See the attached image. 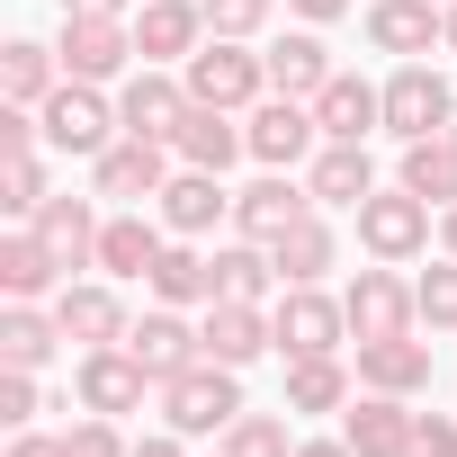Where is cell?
Returning <instances> with one entry per match:
<instances>
[{
	"mask_svg": "<svg viewBox=\"0 0 457 457\" xmlns=\"http://www.w3.org/2000/svg\"><path fill=\"white\" fill-rule=\"evenodd\" d=\"M162 421H170L179 439H224V430L243 421V386H234V368H215V359L179 368V377L162 386Z\"/></svg>",
	"mask_w": 457,
	"mask_h": 457,
	"instance_id": "6da1fadb",
	"label": "cell"
},
{
	"mask_svg": "<svg viewBox=\"0 0 457 457\" xmlns=\"http://www.w3.org/2000/svg\"><path fill=\"white\" fill-rule=\"evenodd\" d=\"M179 81H188V99H206V108H261V90H270V63L261 54H243V37H206L188 63H179Z\"/></svg>",
	"mask_w": 457,
	"mask_h": 457,
	"instance_id": "7a4b0ae2",
	"label": "cell"
},
{
	"mask_svg": "<svg viewBox=\"0 0 457 457\" xmlns=\"http://www.w3.org/2000/svg\"><path fill=\"white\" fill-rule=\"evenodd\" d=\"M37 126H46V144H54V153H90V162L126 135V126H117V108L99 99V81H63V90L37 108Z\"/></svg>",
	"mask_w": 457,
	"mask_h": 457,
	"instance_id": "3957f363",
	"label": "cell"
},
{
	"mask_svg": "<svg viewBox=\"0 0 457 457\" xmlns=\"http://www.w3.org/2000/svg\"><path fill=\"white\" fill-rule=\"evenodd\" d=\"M270 332H278V350H287V359H323V350H341L350 305H341V296H323V287H278Z\"/></svg>",
	"mask_w": 457,
	"mask_h": 457,
	"instance_id": "277c9868",
	"label": "cell"
},
{
	"mask_svg": "<svg viewBox=\"0 0 457 457\" xmlns=\"http://www.w3.org/2000/svg\"><path fill=\"white\" fill-rule=\"evenodd\" d=\"M350 215H359V243H368L377 261H412V252L430 243V197H412L403 179L377 188V197H359Z\"/></svg>",
	"mask_w": 457,
	"mask_h": 457,
	"instance_id": "5b68a950",
	"label": "cell"
},
{
	"mask_svg": "<svg viewBox=\"0 0 457 457\" xmlns=\"http://www.w3.org/2000/svg\"><path fill=\"white\" fill-rule=\"evenodd\" d=\"M386 126H395L403 144H421V135H448V126H457V90H448V72H430V63H403V72L386 81Z\"/></svg>",
	"mask_w": 457,
	"mask_h": 457,
	"instance_id": "8992f818",
	"label": "cell"
},
{
	"mask_svg": "<svg viewBox=\"0 0 457 457\" xmlns=\"http://www.w3.org/2000/svg\"><path fill=\"white\" fill-rule=\"evenodd\" d=\"M90 179H99V197H117V206H153V197L170 188V144H153V135H117V144L90 162Z\"/></svg>",
	"mask_w": 457,
	"mask_h": 457,
	"instance_id": "52a82bcc",
	"label": "cell"
},
{
	"mask_svg": "<svg viewBox=\"0 0 457 457\" xmlns=\"http://www.w3.org/2000/svg\"><path fill=\"white\" fill-rule=\"evenodd\" d=\"M63 81H117L135 63V19H63Z\"/></svg>",
	"mask_w": 457,
	"mask_h": 457,
	"instance_id": "ba28073f",
	"label": "cell"
},
{
	"mask_svg": "<svg viewBox=\"0 0 457 457\" xmlns=\"http://www.w3.org/2000/svg\"><path fill=\"white\" fill-rule=\"evenodd\" d=\"M243 135H252V162L296 170V162L314 153V135H323V126H314V99H278V90H270V99L243 117Z\"/></svg>",
	"mask_w": 457,
	"mask_h": 457,
	"instance_id": "9c48e42d",
	"label": "cell"
},
{
	"mask_svg": "<svg viewBox=\"0 0 457 457\" xmlns=\"http://www.w3.org/2000/svg\"><path fill=\"white\" fill-rule=\"evenodd\" d=\"M341 305H350V332H359V341H395V332L421 323V296H412L395 270H359Z\"/></svg>",
	"mask_w": 457,
	"mask_h": 457,
	"instance_id": "30bf717a",
	"label": "cell"
},
{
	"mask_svg": "<svg viewBox=\"0 0 457 457\" xmlns=\"http://www.w3.org/2000/svg\"><path fill=\"white\" fill-rule=\"evenodd\" d=\"M197 341H206V359L215 368H252L278 332H270V305H243V296H215L206 305V323H197Z\"/></svg>",
	"mask_w": 457,
	"mask_h": 457,
	"instance_id": "8fae6325",
	"label": "cell"
},
{
	"mask_svg": "<svg viewBox=\"0 0 457 457\" xmlns=\"http://www.w3.org/2000/svg\"><path fill=\"white\" fill-rule=\"evenodd\" d=\"M170 153H179L188 170H224L234 153H252V135H243V117H234V108L188 99V108H179V126H170Z\"/></svg>",
	"mask_w": 457,
	"mask_h": 457,
	"instance_id": "7c38bea8",
	"label": "cell"
},
{
	"mask_svg": "<svg viewBox=\"0 0 457 457\" xmlns=\"http://www.w3.org/2000/svg\"><path fill=\"white\" fill-rule=\"evenodd\" d=\"M206 37H215V28H206L197 0H144V10H135V54H144V63H188Z\"/></svg>",
	"mask_w": 457,
	"mask_h": 457,
	"instance_id": "4fadbf2b",
	"label": "cell"
},
{
	"mask_svg": "<svg viewBox=\"0 0 457 457\" xmlns=\"http://www.w3.org/2000/svg\"><path fill=\"white\" fill-rule=\"evenodd\" d=\"M72 386H81V412H135L153 377H144V359L126 341H108V350H81V377Z\"/></svg>",
	"mask_w": 457,
	"mask_h": 457,
	"instance_id": "5bb4252c",
	"label": "cell"
},
{
	"mask_svg": "<svg viewBox=\"0 0 457 457\" xmlns=\"http://www.w3.org/2000/svg\"><path fill=\"white\" fill-rule=\"evenodd\" d=\"M314 215V188H296V179H252L243 197H234V224H243V243H278V234H296V224Z\"/></svg>",
	"mask_w": 457,
	"mask_h": 457,
	"instance_id": "9a60e30c",
	"label": "cell"
},
{
	"mask_svg": "<svg viewBox=\"0 0 457 457\" xmlns=\"http://www.w3.org/2000/svg\"><path fill=\"white\" fill-rule=\"evenodd\" d=\"M179 108H188V81H170L162 63H144V72L117 90V126H126V135H153V144H170Z\"/></svg>",
	"mask_w": 457,
	"mask_h": 457,
	"instance_id": "2e32d148",
	"label": "cell"
},
{
	"mask_svg": "<svg viewBox=\"0 0 457 457\" xmlns=\"http://www.w3.org/2000/svg\"><path fill=\"white\" fill-rule=\"evenodd\" d=\"M314 126L323 144H368V126H386V90H368L359 72H332L314 90Z\"/></svg>",
	"mask_w": 457,
	"mask_h": 457,
	"instance_id": "e0dca14e",
	"label": "cell"
},
{
	"mask_svg": "<svg viewBox=\"0 0 457 457\" xmlns=\"http://www.w3.org/2000/svg\"><path fill=\"white\" fill-rule=\"evenodd\" d=\"M126 350L144 359V377H153V386H170L179 368H197V359H206V341H197V323H179V305L144 314V323L126 332Z\"/></svg>",
	"mask_w": 457,
	"mask_h": 457,
	"instance_id": "ac0fdd59",
	"label": "cell"
},
{
	"mask_svg": "<svg viewBox=\"0 0 457 457\" xmlns=\"http://www.w3.org/2000/svg\"><path fill=\"white\" fill-rule=\"evenodd\" d=\"M153 206H162V234H179V243L215 234V215H234V197H224V170H179Z\"/></svg>",
	"mask_w": 457,
	"mask_h": 457,
	"instance_id": "d6986e66",
	"label": "cell"
},
{
	"mask_svg": "<svg viewBox=\"0 0 457 457\" xmlns=\"http://www.w3.org/2000/svg\"><path fill=\"white\" fill-rule=\"evenodd\" d=\"M368 46L377 54H430V46H448V10L439 0H377L368 10Z\"/></svg>",
	"mask_w": 457,
	"mask_h": 457,
	"instance_id": "ffe728a7",
	"label": "cell"
},
{
	"mask_svg": "<svg viewBox=\"0 0 457 457\" xmlns=\"http://www.w3.org/2000/svg\"><path fill=\"white\" fill-rule=\"evenodd\" d=\"M359 386H368V395H421V386H430V341H412V332L359 341Z\"/></svg>",
	"mask_w": 457,
	"mask_h": 457,
	"instance_id": "44dd1931",
	"label": "cell"
},
{
	"mask_svg": "<svg viewBox=\"0 0 457 457\" xmlns=\"http://www.w3.org/2000/svg\"><path fill=\"white\" fill-rule=\"evenodd\" d=\"M37 243L63 261V278L90 270V261H99V215H90V197H46V206H37Z\"/></svg>",
	"mask_w": 457,
	"mask_h": 457,
	"instance_id": "7402d4cb",
	"label": "cell"
},
{
	"mask_svg": "<svg viewBox=\"0 0 457 457\" xmlns=\"http://www.w3.org/2000/svg\"><path fill=\"white\" fill-rule=\"evenodd\" d=\"M63 287H72V278H63V261L37 243V224L0 243V296H10V305H37V296H63Z\"/></svg>",
	"mask_w": 457,
	"mask_h": 457,
	"instance_id": "603a6c76",
	"label": "cell"
},
{
	"mask_svg": "<svg viewBox=\"0 0 457 457\" xmlns=\"http://www.w3.org/2000/svg\"><path fill=\"white\" fill-rule=\"evenodd\" d=\"M54 323H63V341H81V350H108V341L135 332L126 305H117V287H63V296H54Z\"/></svg>",
	"mask_w": 457,
	"mask_h": 457,
	"instance_id": "cb8c5ba5",
	"label": "cell"
},
{
	"mask_svg": "<svg viewBox=\"0 0 457 457\" xmlns=\"http://www.w3.org/2000/svg\"><path fill=\"white\" fill-rule=\"evenodd\" d=\"M162 305H215V252H197V243H162V261H153V278H144Z\"/></svg>",
	"mask_w": 457,
	"mask_h": 457,
	"instance_id": "d4e9b609",
	"label": "cell"
},
{
	"mask_svg": "<svg viewBox=\"0 0 457 457\" xmlns=\"http://www.w3.org/2000/svg\"><path fill=\"white\" fill-rule=\"evenodd\" d=\"M162 243H170V234H162L153 215H108V224H99V270H108V278H153Z\"/></svg>",
	"mask_w": 457,
	"mask_h": 457,
	"instance_id": "484cf974",
	"label": "cell"
},
{
	"mask_svg": "<svg viewBox=\"0 0 457 457\" xmlns=\"http://www.w3.org/2000/svg\"><path fill=\"white\" fill-rule=\"evenodd\" d=\"M305 188H314V206H359V197H377V162H368V144H323Z\"/></svg>",
	"mask_w": 457,
	"mask_h": 457,
	"instance_id": "4316f807",
	"label": "cell"
},
{
	"mask_svg": "<svg viewBox=\"0 0 457 457\" xmlns=\"http://www.w3.org/2000/svg\"><path fill=\"white\" fill-rule=\"evenodd\" d=\"M54 63H63V54H46L37 37H10V46H0V99H10V108H46V99L63 90Z\"/></svg>",
	"mask_w": 457,
	"mask_h": 457,
	"instance_id": "83f0119b",
	"label": "cell"
},
{
	"mask_svg": "<svg viewBox=\"0 0 457 457\" xmlns=\"http://www.w3.org/2000/svg\"><path fill=\"white\" fill-rule=\"evenodd\" d=\"M261 63H270V90H278V99H314V90L332 81V54H323V37H278Z\"/></svg>",
	"mask_w": 457,
	"mask_h": 457,
	"instance_id": "f1b7e54d",
	"label": "cell"
},
{
	"mask_svg": "<svg viewBox=\"0 0 457 457\" xmlns=\"http://www.w3.org/2000/svg\"><path fill=\"white\" fill-rule=\"evenodd\" d=\"M341 439H350L359 457H403V439H412V412H403V395H368V403L341 421Z\"/></svg>",
	"mask_w": 457,
	"mask_h": 457,
	"instance_id": "f546056e",
	"label": "cell"
},
{
	"mask_svg": "<svg viewBox=\"0 0 457 457\" xmlns=\"http://www.w3.org/2000/svg\"><path fill=\"white\" fill-rule=\"evenodd\" d=\"M332 252H341V243H332V224H323V215H305L296 234H278V243H270V261H278V278H287V287H323Z\"/></svg>",
	"mask_w": 457,
	"mask_h": 457,
	"instance_id": "4dcf8cb0",
	"label": "cell"
},
{
	"mask_svg": "<svg viewBox=\"0 0 457 457\" xmlns=\"http://www.w3.org/2000/svg\"><path fill=\"white\" fill-rule=\"evenodd\" d=\"M403 188L430 206H457V135H421L403 144Z\"/></svg>",
	"mask_w": 457,
	"mask_h": 457,
	"instance_id": "1f68e13d",
	"label": "cell"
},
{
	"mask_svg": "<svg viewBox=\"0 0 457 457\" xmlns=\"http://www.w3.org/2000/svg\"><path fill=\"white\" fill-rule=\"evenodd\" d=\"M63 350V323L54 314H37V305H10L0 314V368H46Z\"/></svg>",
	"mask_w": 457,
	"mask_h": 457,
	"instance_id": "d6a6232c",
	"label": "cell"
},
{
	"mask_svg": "<svg viewBox=\"0 0 457 457\" xmlns=\"http://www.w3.org/2000/svg\"><path fill=\"white\" fill-rule=\"evenodd\" d=\"M270 287H287V278H278V261H270V243H234V252H215V296L270 305Z\"/></svg>",
	"mask_w": 457,
	"mask_h": 457,
	"instance_id": "836d02e7",
	"label": "cell"
},
{
	"mask_svg": "<svg viewBox=\"0 0 457 457\" xmlns=\"http://www.w3.org/2000/svg\"><path fill=\"white\" fill-rule=\"evenodd\" d=\"M350 403V368L323 350V359H287V412H341Z\"/></svg>",
	"mask_w": 457,
	"mask_h": 457,
	"instance_id": "e575fe53",
	"label": "cell"
},
{
	"mask_svg": "<svg viewBox=\"0 0 457 457\" xmlns=\"http://www.w3.org/2000/svg\"><path fill=\"white\" fill-rule=\"evenodd\" d=\"M0 206L19 224H37V206H46V162L37 153H0Z\"/></svg>",
	"mask_w": 457,
	"mask_h": 457,
	"instance_id": "d590c367",
	"label": "cell"
},
{
	"mask_svg": "<svg viewBox=\"0 0 457 457\" xmlns=\"http://www.w3.org/2000/svg\"><path fill=\"white\" fill-rule=\"evenodd\" d=\"M224 457H296V439H287L278 412H243L234 430H224Z\"/></svg>",
	"mask_w": 457,
	"mask_h": 457,
	"instance_id": "8d00e7d4",
	"label": "cell"
},
{
	"mask_svg": "<svg viewBox=\"0 0 457 457\" xmlns=\"http://www.w3.org/2000/svg\"><path fill=\"white\" fill-rule=\"evenodd\" d=\"M412 296H421V323H430V332H457V252H448Z\"/></svg>",
	"mask_w": 457,
	"mask_h": 457,
	"instance_id": "74e56055",
	"label": "cell"
},
{
	"mask_svg": "<svg viewBox=\"0 0 457 457\" xmlns=\"http://www.w3.org/2000/svg\"><path fill=\"white\" fill-rule=\"evenodd\" d=\"M63 457H126V439H117V412H81V421L63 430Z\"/></svg>",
	"mask_w": 457,
	"mask_h": 457,
	"instance_id": "f35d334b",
	"label": "cell"
},
{
	"mask_svg": "<svg viewBox=\"0 0 457 457\" xmlns=\"http://www.w3.org/2000/svg\"><path fill=\"white\" fill-rule=\"evenodd\" d=\"M197 10H206V28H215V37H252V28H270L278 0H197Z\"/></svg>",
	"mask_w": 457,
	"mask_h": 457,
	"instance_id": "ab89813d",
	"label": "cell"
},
{
	"mask_svg": "<svg viewBox=\"0 0 457 457\" xmlns=\"http://www.w3.org/2000/svg\"><path fill=\"white\" fill-rule=\"evenodd\" d=\"M0 421H10V430L37 421V368H0Z\"/></svg>",
	"mask_w": 457,
	"mask_h": 457,
	"instance_id": "60d3db41",
	"label": "cell"
},
{
	"mask_svg": "<svg viewBox=\"0 0 457 457\" xmlns=\"http://www.w3.org/2000/svg\"><path fill=\"white\" fill-rule=\"evenodd\" d=\"M403 457H457V421H439V412H412V439H403Z\"/></svg>",
	"mask_w": 457,
	"mask_h": 457,
	"instance_id": "b9f144b4",
	"label": "cell"
},
{
	"mask_svg": "<svg viewBox=\"0 0 457 457\" xmlns=\"http://www.w3.org/2000/svg\"><path fill=\"white\" fill-rule=\"evenodd\" d=\"M126 457H188V448H179V430H170V421H162V430H153V439H135V448H126Z\"/></svg>",
	"mask_w": 457,
	"mask_h": 457,
	"instance_id": "7bdbcfd3",
	"label": "cell"
},
{
	"mask_svg": "<svg viewBox=\"0 0 457 457\" xmlns=\"http://www.w3.org/2000/svg\"><path fill=\"white\" fill-rule=\"evenodd\" d=\"M10 457H63V439H46V430H19V439H10Z\"/></svg>",
	"mask_w": 457,
	"mask_h": 457,
	"instance_id": "ee69618b",
	"label": "cell"
},
{
	"mask_svg": "<svg viewBox=\"0 0 457 457\" xmlns=\"http://www.w3.org/2000/svg\"><path fill=\"white\" fill-rule=\"evenodd\" d=\"M63 19H126V0H63Z\"/></svg>",
	"mask_w": 457,
	"mask_h": 457,
	"instance_id": "f6af8a7d",
	"label": "cell"
},
{
	"mask_svg": "<svg viewBox=\"0 0 457 457\" xmlns=\"http://www.w3.org/2000/svg\"><path fill=\"white\" fill-rule=\"evenodd\" d=\"M287 10H296V19H314V28H323V19H341V10H350V0H287Z\"/></svg>",
	"mask_w": 457,
	"mask_h": 457,
	"instance_id": "bcb514c9",
	"label": "cell"
},
{
	"mask_svg": "<svg viewBox=\"0 0 457 457\" xmlns=\"http://www.w3.org/2000/svg\"><path fill=\"white\" fill-rule=\"evenodd\" d=\"M296 457H359L350 439H296Z\"/></svg>",
	"mask_w": 457,
	"mask_h": 457,
	"instance_id": "7dc6e473",
	"label": "cell"
},
{
	"mask_svg": "<svg viewBox=\"0 0 457 457\" xmlns=\"http://www.w3.org/2000/svg\"><path fill=\"white\" fill-rule=\"evenodd\" d=\"M439 234H448V252H457V206H439Z\"/></svg>",
	"mask_w": 457,
	"mask_h": 457,
	"instance_id": "c3c4849f",
	"label": "cell"
},
{
	"mask_svg": "<svg viewBox=\"0 0 457 457\" xmlns=\"http://www.w3.org/2000/svg\"><path fill=\"white\" fill-rule=\"evenodd\" d=\"M448 54H457V0H448Z\"/></svg>",
	"mask_w": 457,
	"mask_h": 457,
	"instance_id": "681fc988",
	"label": "cell"
},
{
	"mask_svg": "<svg viewBox=\"0 0 457 457\" xmlns=\"http://www.w3.org/2000/svg\"><path fill=\"white\" fill-rule=\"evenodd\" d=\"M448 135H457V126H448Z\"/></svg>",
	"mask_w": 457,
	"mask_h": 457,
	"instance_id": "f907efd6",
	"label": "cell"
}]
</instances>
